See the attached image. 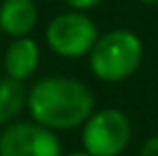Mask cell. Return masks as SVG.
I'll use <instances>...</instances> for the list:
<instances>
[{
	"mask_svg": "<svg viewBox=\"0 0 158 156\" xmlns=\"http://www.w3.org/2000/svg\"><path fill=\"white\" fill-rule=\"evenodd\" d=\"M26 111L30 120L56 133H66L88 122L96 111V99L77 77L45 75L28 88Z\"/></svg>",
	"mask_w": 158,
	"mask_h": 156,
	"instance_id": "cell-1",
	"label": "cell"
},
{
	"mask_svg": "<svg viewBox=\"0 0 158 156\" xmlns=\"http://www.w3.org/2000/svg\"><path fill=\"white\" fill-rule=\"evenodd\" d=\"M39 64H41V45L32 36L11 39V43L2 53L4 75L22 83L34 77V73L39 71Z\"/></svg>",
	"mask_w": 158,
	"mask_h": 156,
	"instance_id": "cell-6",
	"label": "cell"
},
{
	"mask_svg": "<svg viewBox=\"0 0 158 156\" xmlns=\"http://www.w3.org/2000/svg\"><path fill=\"white\" fill-rule=\"evenodd\" d=\"M0 36H2V30H0Z\"/></svg>",
	"mask_w": 158,
	"mask_h": 156,
	"instance_id": "cell-13",
	"label": "cell"
},
{
	"mask_svg": "<svg viewBox=\"0 0 158 156\" xmlns=\"http://www.w3.org/2000/svg\"><path fill=\"white\" fill-rule=\"evenodd\" d=\"M139 156H158V135L148 137L139 150Z\"/></svg>",
	"mask_w": 158,
	"mask_h": 156,
	"instance_id": "cell-10",
	"label": "cell"
},
{
	"mask_svg": "<svg viewBox=\"0 0 158 156\" xmlns=\"http://www.w3.org/2000/svg\"><path fill=\"white\" fill-rule=\"evenodd\" d=\"M0 156H64V145L56 130L17 120L0 130Z\"/></svg>",
	"mask_w": 158,
	"mask_h": 156,
	"instance_id": "cell-5",
	"label": "cell"
},
{
	"mask_svg": "<svg viewBox=\"0 0 158 156\" xmlns=\"http://www.w3.org/2000/svg\"><path fill=\"white\" fill-rule=\"evenodd\" d=\"M64 156H92L90 152H85V150H75V152H69V154Z\"/></svg>",
	"mask_w": 158,
	"mask_h": 156,
	"instance_id": "cell-11",
	"label": "cell"
},
{
	"mask_svg": "<svg viewBox=\"0 0 158 156\" xmlns=\"http://www.w3.org/2000/svg\"><path fill=\"white\" fill-rule=\"evenodd\" d=\"M39 24V6L34 0H2L0 30L9 39L32 36Z\"/></svg>",
	"mask_w": 158,
	"mask_h": 156,
	"instance_id": "cell-7",
	"label": "cell"
},
{
	"mask_svg": "<svg viewBox=\"0 0 158 156\" xmlns=\"http://www.w3.org/2000/svg\"><path fill=\"white\" fill-rule=\"evenodd\" d=\"M64 2V6L66 9H73V11H83V13H88V11H92V9H96L103 0H62Z\"/></svg>",
	"mask_w": 158,
	"mask_h": 156,
	"instance_id": "cell-9",
	"label": "cell"
},
{
	"mask_svg": "<svg viewBox=\"0 0 158 156\" xmlns=\"http://www.w3.org/2000/svg\"><path fill=\"white\" fill-rule=\"evenodd\" d=\"M98 36L101 32L96 22L88 13L73 9L53 15L45 26V45L53 56L64 60L88 58Z\"/></svg>",
	"mask_w": 158,
	"mask_h": 156,
	"instance_id": "cell-3",
	"label": "cell"
},
{
	"mask_svg": "<svg viewBox=\"0 0 158 156\" xmlns=\"http://www.w3.org/2000/svg\"><path fill=\"white\" fill-rule=\"evenodd\" d=\"M139 4H145V6H156L158 0H137Z\"/></svg>",
	"mask_w": 158,
	"mask_h": 156,
	"instance_id": "cell-12",
	"label": "cell"
},
{
	"mask_svg": "<svg viewBox=\"0 0 158 156\" xmlns=\"http://www.w3.org/2000/svg\"><path fill=\"white\" fill-rule=\"evenodd\" d=\"M132 141L131 118L118 109H96L81 126V150L92 156H120L128 150Z\"/></svg>",
	"mask_w": 158,
	"mask_h": 156,
	"instance_id": "cell-4",
	"label": "cell"
},
{
	"mask_svg": "<svg viewBox=\"0 0 158 156\" xmlns=\"http://www.w3.org/2000/svg\"><path fill=\"white\" fill-rule=\"evenodd\" d=\"M145 47L137 32L128 28H113L98 36L88 56L90 73L98 81L120 83L132 77L143 64Z\"/></svg>",
	"mask_w": 158,
	"mask_h": 156,
	"instance_id": "cell-2",
	"label": "cell"
},
{
	"mask_svg": "<svg viewBox=\"0 0 158 156\" xmlns=\"http://www.w3.org/2000/svg\"><path fill=\"white\" fill-rule=\"evenodd\" d=\"M28 88L22 81L11 77H0V129L19 120L22 111H26Z\"/></svg>",
	"mask_w": 158,
	"mask_h": 156,
	"instance_id": "cell-8",
	"label": "cell"
}]
</instances>
